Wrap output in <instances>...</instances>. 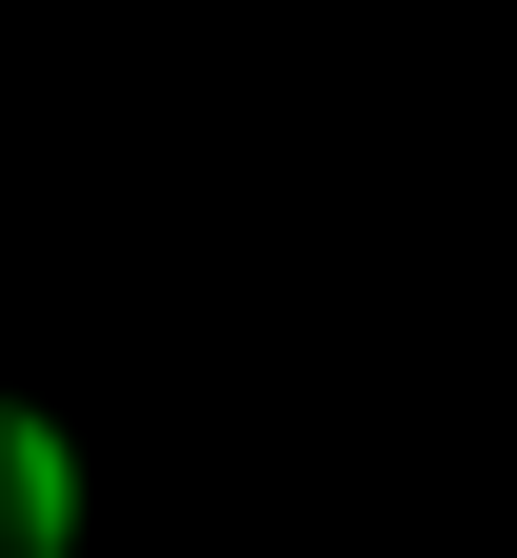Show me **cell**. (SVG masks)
I'll return each instance as SVG.
<instances>
[{
    "label": "cell",
    "instance_id": "obj_1",
    "mask_svg": "<svg viewBox=\"0 0 517 558\" xmlns=\"http://www.w3.org/2000/svg\"><path fill=\"white\" fill-rule=\"evenodd\" d=\"M0 558H81V439L40 399H0Z\"/></svg>",
    "mask_w": 517,
    "mask_h": 558
}]
</instances>
